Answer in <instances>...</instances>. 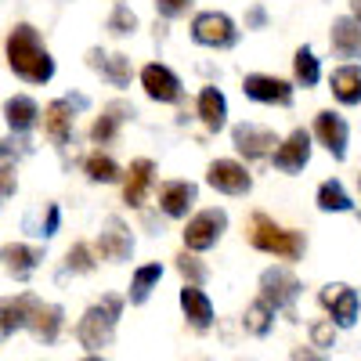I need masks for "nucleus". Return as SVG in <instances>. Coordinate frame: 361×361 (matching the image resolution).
Listing matches in <instances>:
<instances>
[{"label": "nucleus", "instance_id": "f257e3e1", "mask_svg": "<svg viewBox=\"0 0 361 361\" xmlns=\"http://www.w3.org/2000/svg\"><path fill=\"white\" fill-rule=\"evenodd\" d=\"M8 66L15 76H22L25 83H47L54 76V58L47 54V47L40 44L33 25H15L8 33Z\"/></svg>", "mask_w": 361, "mask_h": 361}, {"label": "nucleus", "instance_id": "f03ea898", "mask_svg": "<svg viewBox=\"0 0 361 361\" xmlns=\"http://www.w3.org/2000/svg\"><path fill=\"white\" fill-rule=\"evenodd\" d=\"M119 311H123V300L119 296H102V304H94L76 325V340L87 347V350H102L112 343L116 336V322H119Z\"/></svg>", "mask_w": 361, "mask_h": 361}, {"label": "nucleus", "instance_id": "7ed1b4c3", "mask_svg": "<svg viewBox=\"0 0 361 361\" xmlns=\"http://www.w3.org/2000/svg\"><path fill=\"white\" fill-rule=\"evenodd\" d=\"M250 243L260 253H275L282 260H296L300 253H304V235L275 224V221L264 217V214H253V221H250Z\"/></svg>", "mask_w": 361, "mask_h": 361}, {"label": "nucleus", "instance_id": "20e7f679", "mask_svg": "<svg viewBox=\"0 0 361 361\" xmlns=\"http://www.w3.org/2000/svg\"><path fill=\"white\" fill-rule=\"evenodd\" d=\"M228 231V214L224 209H202L185 224V246L192 253H202L209 246H217V238Z\"/></svg>", "mask_w": 361, "mask_h": 361}, {"label": "nucleus", "instance_id": "39448f33", "mask_svg": "<svg viewBox=\"0 0 361 361\" xmlns=\"http://www.w3.org/2000/svg\"><path fill=\"white\" fill-rule=\"evenodd\" d=\"M192 40L202 47H231L238 40V29L224 11H202L192 22Z\"/></svg>", "mask_w": 361, "mask_h": 361}, {"label": "nucleus", "instance_id": "423d86ee", "mask_svg": "<svg viewBox=\"0 0 361 361\" xmlns=\"http://www.w3.org/2000/svg\"><path fill=\"white\" fill-rule=\"evenodd\" d=\"M322 307L329 311V322L336 329H350L357 322V311H361V300L350 286L336 282V286H325L322 289Z\"/></svg>", "mask_w": 361, "mask_h": 361}, {"label": "nucleus", "instance_id": "0eeeda50", "mask_svg": "<svg viewBox=\"0 0 361 361\" xmlns=\"http://www.w3.org/2000/svg\"><path fill=\"white\" fill-rule=\"evenodd\" d=\"M206 185L217 188V192H224V195H246V192L253 188V177L246 173L243 163L217 159V163H209V170H206Z\"/></svg>", "mask_w": 361, "mask_h": 361}, {"label": "nucleus", "instance_id": "6e6552de", "mask_svg": "<svg viewBox=\"0 0 361 361\" xmlns=\"http://www.w3.org/2000/svg\"><path fill=\"white\" fill-rule=\"evenodd\" d=\"M296 293H300V282H296L293 271H286V267H267L260 275V300H267L275 311L289 307L296 300Z\"/></svg>", "mask_w": 361, "mask_h": 361}, {"label": "nucleus", "instance_id": "1a4fd4ad", "mask_svg": "<svg viewBox=\"0 0 361 361\" xmlns=\"http://www.w3.org/2000/svg\"><path fill=\"white\" fill-rule=\"evenodd\" d=\"M314 134L318 141L329 148V156L333 159H347V141H350V130H347V119L333 109H325L314 116Z\"/></svg>", "mask_w": 361, "mask_h": 361}, {"label": "nucleus", "instance_id": "9d476101", "mask_svg": "<svg viewBox=\"0 0 361 361\" xmlns=\"http://www.w3.org/2000/svg\"><path fill=\"white\" fill-rule=\"evenodd\" d=\"M98 253H102L105 260H116V264H123V260L134 253V235H130V228L119 221V217H109V221L102 224Z\"/></svg>", "mask_w": 361, "mask_h": 361}, {"label": "nucleus", "instance_id": "9b49d317", "mask_svg": "<svg viewBox=\"0 0 361 361\" xmlns=\"http://www.w3.org/2000/svg\"><path fill=\"white\" fill-rule=\"evenodd\" d=\"M231 141H235V148L246 159H264V156L275 152V145H279L275 134H271L267 127H257V123H238L231 130Z\"/></svg>", "mask_w": 361, "mask_h": 361}, {"label": "nucleus", "instance_id": "f8f14e48", "mask_svg": "<svg viewBox=\"0 0 361 361\" xmlns=\"http://www.w3.org/2000/svg\"><path fill=\"white\" fill-rule=\"evenodd\" d=\"M275 166L282 170V173H300L307 163H311V134L307 130H293L279 148H275Z\"/></svg>", "mask_w": 361, "mask_h": 361}, {"label": "nucleus", "instance_id": "ddd939ff", "mask_svg": "<svg viewBox=\"0 0 361 361\" xmlns=\"http://www.w3.org/2000/svg\"><path fill=\"white\" fill-rule=\"evenodd\" d=\"M243 90L246 98L253 102H264V105H293V87L279 76H264V73H253L243 80Z\"/></svg>", "mask_w": 361, "mask_h": 361}, {"label": "nucleus", "instance_id": "4468645a", "mask_svg": "<svg viewBox=\"0 0 361 361\" xmlns=\"http://www.w3.org/2000/svg\"><path fill=\"white\" fill-rule=\"evenodd\" d=\"M141 87H145L148 98L163 102V105H170V102L180 98V80H177L166 66H159V62H152V66L141 69Z\"/></svg>", "mask_w": 361, "mask_h": 361}, {"label": "nucleus", "instance_id": "2eb2a0df", "mask_svg": "<svg viewBox=\"0 0 361 361\" xmlns=\"http://www.w3.org/2000/svg\"><path fill=\"white\" fill-rule=\"evenodd\" d=\"M37 304H40V300H37L33 293L0 300V340H8L11 333H18V329L29 322V314L37 311Z\"/></svg>", "mask_w": 361, "mask_h": 361}, {"label": "nucleus", "instance_id": "dca6fc26", "mask_svg": "<svg viewBox=\"0 0 361 361\" xmlns=\"http://www.w3.org/2000/svg\"><path fill=\"white\" fill-rule=\"evenodd\" d=\"M195 195L199 188L192 180H170V185L159 188V206L166 217H188V209L195 206Z\"/></svg>", "mask_w": 361, "mask_h": 361}, {"label": "nucleus", "instance_id": "f3484780", "mask_svg": "<svg viewBox=\"0 0 361 361\" xmlns=\"http://www.w3.org/2000/svg\"><path fill=\"white\" fill-rule=\"evenodd\" d=\"M73 123H76V116H73V102L66 98H58L44 109V130L54 145H66L73 137Z\"/></svg>", "mask_w": 361, "mask_h": 361}, {"label": "nucleus", "instance_id": "a211bd4d", "mask_svg": "<svg viewBox=\"0 0 361 361\" xmlns=\"http://www.w3.org/2000/svg\"><path fill=\"white\" fill-rule=\"evenodd\" d=\"M180 307H185L188 325L199 329V333H206V329L214 325V304H209V296L199 286H185V289H180Z\"/></svg>", "mask_w": 361, "mask_h": 361}, {"label": "nucleus", "instance_id": "6ab92c4d", "mask_svg": "<svg viewBox=\"0 0 361 361\" xmlns=\"http://www.w3.org/2000/svg\"><path fill=\"white\" fill-rule=\"evenodd\" d=\"M152 177H156V166L152 159H134L130 170H127V185H123V202L127 206H141L148 188H152Z\"/></svg>", "mask_w": 361, "mask_h": 361}, {"label": "nucleus", "instance_id": "aec40b11", "mask_svg": "<svg viewBox=\"0 0 361 361\" xmlns=\"http://www.w3.org/2000/svg\"><path fill=\"white\" fill-rule=\"evenodd\" d=\"M62 322H66V311L58 304H37V311L29 314V329H33V336L44 340V343H54L58 333H62Z\"/></svg>", "mask_w": 361, "mask_h": 361}, {"label": "nucleus", "instance_id": "412c9836", "mask_svg": "<svg viewBox=\"0 0 361 361\" xmlns=\"http://www.w3.org/2000/svg\"><path fill=\"white\" fill-rule=\"evenodd\" d=\"M4 119H8V127L15 134H29L37 123H40V109L33 98H25V94H15L4 102Z\"/></svg>", "mask_w": 361, "mask_h": 361}, {"label": "nucleus", "instance_id": "4be33fe9", "mask_svg": "<svg viewBox=\"0 0 361 361\" xmlns=\"http://www.w3.org/2000/svg\"><path fill=\"white\" fill-rule=\"evenodd\" d=\"M0 260H4V267L11 271L15 279H29V275H33V271L40 267L44 253H40V250H33V246L11 243V246H4V250H0Z\"/></svg>", "mask_w": 361, "mask_h": 361}, {"label": "nucleus", "instance_id": "5701e85b", "mask_svg": "<svg viewBox=\"0 0 361 361\" xmlns=\"http://www.w3.org/2000/svg\"><path fill=\"white\" fill-rule=\"evenodd\" d=\"M329 40H333V51L340 58H361V22L357 18H336Z\"/></svg>", "mask_w": 361, "mask_h": 361}, {"label": "nucleus", "instance_id": "b1692460", "mask_svg": "<svg viewBox=\"0 0 361 361\" xmlns=\"http://www.w3.org/2000/svg\"><path fill=\"white\" fill-rule=\"evenodd\" d=\"M199 119L206 123V130H224L228 123V102L217 87H202L199 94Z\"/></svg>", "mask_w": 361, "mask_h": 361}, {"label": "nucleus", "instance_id": "393cba45", "mask_svg": "<svg viewBox=\"0 0 361 361\" xmlns=\"http://www.w3.org/2000/svg\"><path fill=\"white\" fill-rule=\"evenodd\" d=\"M329 83L340 105H361V66H340Z\"/></svg>", "mask_w": 361, "mask_h": 361}, {"label": "nucleus", "instance_id": "a878e982", "mask_svg": "<svg viewBox=\"0 0 361 361\" xmlns=\"http://www.w3.org/2000/svg\"><path fill=\"white\" fill-rule=\"evenodd\" d=\"M90 66L102 69V76L112 87H130V58L127 54H98V51H90Z\"/></svg>", "mask_w": 361, "mask_h": 361}, {"label": "nucleus", "instance_id": "bb28decb", "mask_svg": "<svg viewBox=\"0 0 361 361\" xmlns=\"http://www.w3.org/2000/svg\"><path fill=\"white\" fill-rule=\"evenodd\" d=\"M127 116H134L127 105H119V102H116V105H109V109L98 116V123L90 127V137H94L98 145H109V141L119 134V127H123V119H127Z\"/></svg>", "mask_w": 361, "mask_h": 361}, {"label": "nucleus", "instance_id": "cd10ccee", "mask_svg": "<svg viewBox=\"0 0 361 361\" xmlns=\"http://www.w3.org/2000/svg\"><path fill=\"white\" fill-rule=\"evenodd\" d=\"M163 279V264H145L134 271V282H130V304H145L152 296L156 282Z\"/></svg>", "mask_w": 361, "mask_h": 361}, {"label": "nucleus", "instance_id": "c85d7f7f", "mask_svg": "<svg viewBox=\"0 0 361 361\" xmlns=\"http://www.w3.org/2000/svg\"><path fill=\"white\" fill-rule=\"evenodd\" d=\"M243 325H246V333H250V336H267V333H271V325H275V307H271L267 300H253V304L246 307Z\"/></svg>", "mask_w": 361, "mask_h": 361}, {"label": "nucleus", "instance_id": "c756f323", "mask_svg": "<svg viewBox=\"0 0 361 361\" xmlns=\"http://www.w3.org/2000/svg\"><path fill=\"white\" fill-rule=\"evenodd\" d=\"M318 209H325V214H347V209H354V202L343 192L340 180H325L318 188Z\"/></svg>", "mask_w": 361, "mask_h": 361}, {"label": "nucleus", "instance_id": "7c9ffc66", "mask_svg": "<svg viewBox=\"0 0 361 361\" xmlns=\"http://www.w3.org/2000/svg\"><path fill=\"white\" fill-rule=\"evenodd\" d=\"M293 73H296V83H304V87H314L322 80V66H318V58L311 47H300L296 58H293Z\"/></svg>", "mask_w": 361, "mask_h": 361}, {"label": "nucleus", "instance_id": "2f4dec72", "mask_svg": "<svg viewBox=\"0 0 361 361\" xmlns=\"http://www.w3.org/2000/svg\"><path fill=\"white\" fill-rule=\"evenodd\" d=\"M83 170H87L90 180H98V185H112V180H119V166L109 156H90L83 163Z\"/></svg>", "mask_w": 361, "mask_h": 361}, {"label": "nucleus", "instance_id": "473e14b6", "mask_svg": "<svg viewBox=\"0 0 361 361\" xmlns=\"http://www.w3.org/2000/svg\"><path fill=\"white\" fill-rule=\"evenodd\" d=\"M109 29H112L116 37L134 33V29H137V15H134L127 4H116V11H112V18H109Z\"/></svg>", "mask_w": 361, "mask_h": 361}, {"label": "nucleus", "instance_id": "72a5a7b5", "mask_svg": "<svg viewBox=\"0 0 361 361\" xmlns=\"http://www.w3.org/2000/svg\"><path fill=\"white\" fill-rule=\"evenodd\" d=\"M177 271L188 279V286H202V282H206V267H202L192 253H180V257H177Z\"/></svg>", "mask_w": 361, "mask_h": 361}, {"label": "nucleus", "instance_id": "f704fd0d", "mask_svg": "<svg viewBox=\"0 0 361 361\" xmlns=\"http://www.w3.org/2000/svg\"><path fill=\"white\" fill-rule=\"evenodd\" d=\"M336 343V325L333 322H314L311 325V347L314 350H325V347H333Z\"/></svg>", "mask_w": 361, "mask_h": 361}, {"label": "nucleus", "instance_id": "c9c22d12", "mask_svg": "<svg viewBox=\"0 0 361 361\" xmlns=\"http://www.w3.org/2000/svg\"><path fill=\"white\" fill-rule=\"evenodd\" d=\"M73 271H80V275H87V271H94V260H90V250L83 246V243H76L73 250H69V260H66Z\"/></svg>", "mask_w": 361, "mask_h": 361}, {"label": "nucleus", "instance_id": "e433bc0d", "mask_svg": "<svg viewBox=\"0 0 361 361\" xmlns=\"http://www.w3.org/2000/svg\"><path fill=\"white\" fill-rule=\"evenodd\" d=\"M192 4H195V0H156V11L163 18H180V15H188Z\"/></svg>", "mask_w": 361, "mask_h": 361}, {"label": "nucleus", "instance_id": "4c0bfd02", "mask_svg": "<svg viewBox=\"0 0 361 361\" xmlns=\"http://www.w3.org/2000/svg\"><path fill=\"white\" fill-rule=\"evenodd\" d=\"M15 195V163L0 156V199Z\"/></svg>", "mask_w": 361, "mask_h": 361}, {"label": "nucleus", "instance_id": "58836bf2", "mask_svg": "<svg viewBox=\"0 0 361 361\" xmlns=\"http://www.w3.org/2000/svg\"><path fill=\"white\" fill-rule=\"evenodd\" d=\"M58 221H62V214H58V206H47V221H44V228H40L37 235H44V238H51V235L58 231Z\"/></svg>", "mask_w": 361, "mask_h": 361}, {"label": "nucleus", "instance_id": "ea45409f", "mask_svg": "<svg viewBox=\"0 0 361 361\" xmlns=\"http://www.w3.org/2000/svg\"><path fill=\"white\" fill-rule=\"evenodd\" d=\"M293 361H325L322 350H311V347H296L293 350Z\"/></svg>", "mask_w": 361, "mask_h": 361}, {"label": "nucleus", "instance_id": "a19ab883", "mask_svg": "<svg viewBox=\"0 0 361 361\" xmlns=\"http://www.w3.org/2000/svg\"><path fill=\"white\" fill-rule=\"evenodd\" d=\"M246 25H253V29H260V25H264V11H260V8H253V11L246 15Z\"/></svg>", "mask_w": 361, "mask_h": 361}, {"label": "nucleus", "instance_id": "79ce46f5", "mask_svg": "<svg viewBox=\"0 0 361 361\" xmlns=\"http://www.w3.org/2000/svg\"><path fill=\"white\" fill-rule=\"evenodd\" d=\"M350 11H354L350 18H357V22H361V0H350Z\"/></svg>", "mask_w": 361, "mask_h": 361}, {"label": "nucleus", "instance_id": "37998d69", "mask_svg": "<svg viewBox=\"0 0 361 361\" xmlns=\"http://www.w3.org/2000/svg\"><path fill=\"white\" fill-rule=\"evenodd\" d=\"M83 361H102V357H98V354H90V357H83Z\"/></svg>", "mask_w": 361, "mask_h": 361}, {"label": "nucleus", "instance_id": "c03bdc74", "mask_svg": "<svg viewBox=\"0 0 361 361\" xmlns=\"http://www.w3.org/2000/svg\"><path fill=\"white\" fill-rule=\"evenodd\" d=\"M357 188H361V173H357Z\"/></svg>", "mask_w": 361, "mask_h": 361}]
</instances>
